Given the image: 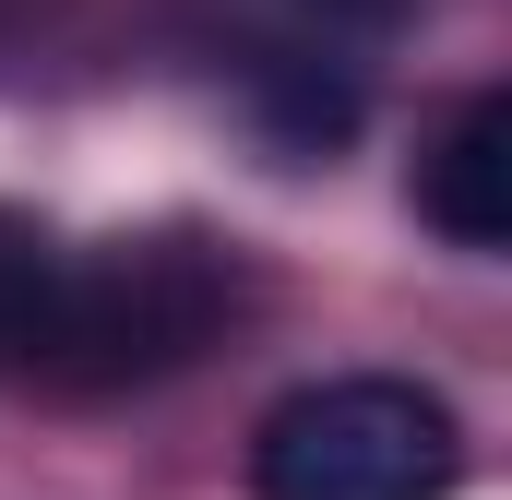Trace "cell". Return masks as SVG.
<instances>
[{"label":"cell","instance_id":"5","mask_svg":"<svg viewBox=\"0 0 512 500\" xmlns=\"http://www.w3.org/2000/svg\"><path fill=\"white\" fill-rule=\"evenodd\" d=\"M334 12H393V0H334Z\"/></svg>","mask_w":512,"mask_h":500},{"label":"cell","instance_id":"3","mask_svg":"<svg viewBox=\"0 0 512 500\" xmlns=\"http://www.w3.org/2000/svg\"><path fill=\"white\" fill-rule=\"evenodd\" d=\"M417 215L441 227L453 250H501L512 239V96H465L453 131L429 143V167H417Z\"/></svg>","mask_w":512,"mask_h":500},{"label":"cell","instance_id":"2","mask_svg":"<svg viewBox=\"0 0 512 500\" xmlns=\"http://www.w3.org/2000/svg\"><path fill=\"white\" fill-rule=\"evenodd\" d=\"M465 429L429 381L334 370L298 381L251 441V500H453Z\"/></svg>","mask_w":512,"mask_h":500},{"label":"cell","instance_id":"1","mask_svg":"<svg viewBox=\"0 0 512 500\" xmlns=\"http://www.w3.org/2000/svg\"><path fill=\"white\" fill-rule=\"evenodd\" d=\"M251 310V262L215 227H143V239H96L60 250L36 310H24V346L12 381L60 393V405H108V393H155L191 358H215Z\"/></svg>","mask_w":512,"mask_h":500},{"label":"cell","instance_id":"4","mask_svg":"<svg viewBox=\"0 0 512 500\" xmlns=\"http://www.w3.org/2000/svg\"><path fill=\"white\" fill-rule=\"evenodd\" d=\"M48 262H60V239H48L36 215H12V203H0V370H12V346H24V310H36Z\"/></svg>","mask_w":512,"mask_h":500}]
</instances>
